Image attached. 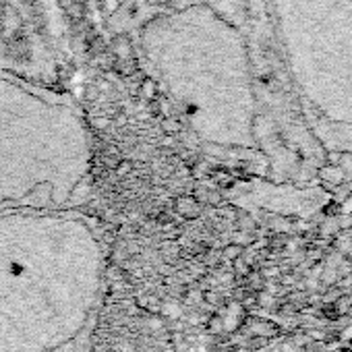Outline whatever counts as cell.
<instances>
[{
    "instance_id": "52a82bcc",
    "label": "cell",
    "mask_w": 352,
    "mask_h": 352,
    "mask_svg": "<svg viewBox=\"0 0 352 352\" xmlns=\"http://www.w3.org/2000/svg\"><path fill=\"white\" fill-rule=\"evenodd\" d=\"M87 98H89V100H96V98H98V94H96V89H94V87H89V89H87Z\"/></svg>"
},
{
    "instance_id": "3957f363",
    "label": "cell",
    "mask_w": 352,
    "mask_h": 352,
    "mask_svg": "<svg viewBox=\"0 0 352 352\" xmlns=\"http://www.w3.org/2000/svg\"><path fill=\"white\" fill-rule=\"evenodd\" d=\"M112 50L118 58H133V44L126 36H118L112 42Z\"/></svg>"
},
{
    "instance_id": "5b68a950",
    "label": "cell",
    "mask_w": 352,
    "mask_h": 352,
    "mask_svg": "<svg viewBox=\"0 0 352 352\" xmlns=\"http://www.w3.org/2000/svg\"><path fill=\"white\" fill-rule=\"evenodd\" d=\"M162 126H164V131H168V133H176V131H181V124L176 122V120H172V118L164 120V122H162Z\"/></svg>"
},
{
    "instance_id": "7a4b0ae2",
    "label": "cell",
    "mask_w": 352,
    "mask_h": 352,
    "mask_svg": "<svg viewBox=\"0 0 352 352\" xmlns=\"http://www.w3.org/2000/svg\"><path fill=\"white\" fill-rule=\"evenodd\" d=\"M58 3L71 19L81 21L85 17V7H83L81 0H58Z\"/></svg>"
},
{
    "instance_id": "277c9868",
    "label": "cell",
    "mask_w": 352,
    "mask_h": 352,
    "mask_svg": "<svg viewBox=\"0 0 352 352\" xmlns=\"http://www.w3.org/2000/svg\"><path fill=\"white\" fill-rule=\"evenodd\" d=\"M131 168H133V164H131L129 160H122V162H118V164H116V172H118V176L129 174V172H131Z\"/></svg>"
},
{
    "instance_id": "6da1fadb",
    "label": "cell",
    "mask_w": 352,
    "mask_h": 352,
    "mask_svg": "<svg viewBox=\"0 0 352 352\" xmlns=\"http://www.w3.org/2000/svg\"><path fill=\"white\" fill-rule=\"evenodd\" d=\"M100 309L89 257H0V352H91Z\"/></svg>"
},
{
    "instance_id": "8992f818",
    "label": "cell",
    "mask_w": 352,
    "mask_h": 352,
    "mask_svg": "<svg viewBox=\"0 0 352 352\" xmlns=\"http://www.w3.org/2000/svg\"><path fill=\"white\" fill-rule=\"evenodd\" d=\"M141 89H143V94H145L147 98H151V96L155 94V83H153V81H149V79H143Z\"/></svg>"
}]
</instances>
